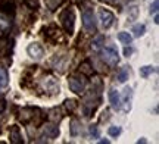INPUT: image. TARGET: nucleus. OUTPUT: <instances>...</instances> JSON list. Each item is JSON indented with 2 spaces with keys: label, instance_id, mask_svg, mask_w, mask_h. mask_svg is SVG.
Here are the masks:
<instances>
[{
  "label": "nucleus",
  "instance_id": "obj_1",
  "mask_svg": "<svg viewBox=\"0 0 159 144\" xmlns=\"http://www.w3.org/2000/svg\"><path fill=\"white\" fill-rule=\"evenodd\" d=\"M59 19H61V22H62V25H63V28H65V31H66L68 34H72V33H74V25H75V15H74V11H72L71 7L65 9V11L61 13Z\"/></svg>",
  "mask_w": 159,
  "mask_h": 144
},
{
  "label": "nucleus",
  "instance_id": "obj_2",
  "mask_svg": "<svg viewBox=\"0 0 159 144\" xmlns=\"http://www.w3.org/2000/svg\"><path fill=\"white\" fill-rule=\"evenodd\" d=\"M83 27L87 33H96V18H94V13H93V9L87 7L83 12Z\"/></svg>",
  "mask_w": 159,
  "mask_h": 144
},
{
  "label": "nucleus",
  "instance_id": "obj_3",
  "mask_svg": "<svg viewBox=\"0 0 159 144\" xmlns=\"http://www.w3.org/2000/svg\"><path fill=\"white\" fill-rule=\"evenodd\" d=\"M85 84H87V81H85V78L81 74L72 75V76L69 78V81H68L69 90H71V91H74V93H77V94H81V93L84 91Z\"/></svg>",
  "mask_w": 159,
  "mask_h": 144
},
{
  "label": "nucleus",
  "instance_id": "obj_4",
  "mask_svg": "<svg viewBox=\"0 0 159 144\" xmlns=\"http://www.w3.org/2000/svg\"><path fill=\"white\" fill-rule=\"evenodd\" d=\"M102 59L103 62L108 63L109 66H115L119 60L118 52L115 50L114 47H105V49H102Z\"/></svg>",
  "mask_w": 159,
  "mask_h": 144
},
{
  "label": "nucleus",
  "instance_id": "obj_5",
  "mask_svg": "<svg viewBox=\"0 0 159 144\" xmlns=\"http://www.w3.org/2000/svg\"><path fill=\"white\" fill-rule=\"evenodd\" d=\"M99 19H100V24L105 29L111 28L114 25V21H115V16L114 13L108 9H99Z\"/></svg>",
  "mask_w": 159,
  "mask_h": 144
},
{
  "label": "nucleus",
  "instance_id": "obj_6",
  "mask_svg": "<svg viewBox=\"0 0 159 144\" xmlns=\"http://www.w3.org/2000/svg\"><path fill=\"white\" fill-rule=\"evenodd\" d=\"M27 53H28L30 58H33L34 60H40V59L44 56V50H43V47L40 46L39 43H31V44H28Z\"/></svg>",
  "mask_w": 159,
  "mask_h": 144
},
{
  "label": "nucleus",
  "instance_id": "obj_7",
  "mask_svg": "<svg viewBox=\"0 0 159 144\" xmlns=\"http://www.w3.org/2000/svg\"><path fill=\"white\" fill-rule=\"evenodd\" d=\"M46 40L50 41V43H56L57 40H62V33H61V29L56 28L55 25H50L49 28L46 29Z\"/></svg>",
  "mask_w": 159,
  "mask_h": 144
},
{
  "label": "nucleus",
  "instance_id": "obj_8",
  "mask_svg": "<svg viewBox=\"0 0 159 144\" xmlns=\"http://www.w3.org/2000/svg\"><path fill=\"white\" fill-rule=\"evenodd\" d=\"M57 135H59V128L55 124H44L43 125V137L53 140L56 138Z\"/></svg>",
  "mask_w": 159,
  "mask_h": 144
},
{
  "label": "nucleus",
  "instance_id": "obj_9",
  "mask_svg": "<svg viewBox=\"0 0 159 144\" xmlns=\"http://www.w3.org/2000/svg\"><path fill=\"white\" fill-rule=\"evenodd\" d=\"M109 103H111V107L114 110L121 109V97H119V93L116 90L109 91Z\"/></svg>",
  "mask_w": 159,
  "mask_h": 144
},
{
  "label": "nucleus",
  "instance_id": "obj_10",
  "mask_svg": "<svg viewBox=\"0 0 159 144\" xmlns=\"http://www.w3.org/2000/svg\"><path fill=\"white\" fill-rule=\"evenodd\" d=\"M9 141L12 144H21L22 143V135H21V131H19V127L13 125L9 131Z\"/></svg>",
  "mask_w": 159,
  "mask_h": 144
},
{
  "label": "nucleus",
  "instance_id": "obj_11",
  "mask_svg": "<svg viewBox=\"0 0 159 144\" xmlns=\"http://www.w3.org/2000/svg\"><path fill=\"white\" fill-rule=\"evenodd\" d=\"M11 18L6 16L5 13H0V33L2 34H7L9 29H11Z\"/></svg>",
  "mask_w": 159,
  "mask_h": 144
},
{
  "label": "nucleus",
  "instance_id": "obj_12",
  "mask_svg": "<svg viewBox=\"0 0 159 144\" xmlns=\"http://www.w3.org/2000/svg\"><path fill=\"white\" fill-rule=\"evenodd\" d=\"M131 97H133V90L130 87H127L124 90V100H121V103H124L125 112H128L131 109Z\"/></svg>",
  "mask_w": 159,
  "mask_h": 144
},
{
  "label": "nucleus",
  "instance_id": "obj_13",
  "mask_svg": "<svg viewBox=\"0 0 159 144\" xmlns=\"http://www.w3.org/2000/svg\"><path fill=\"white\" fill-rule=\"evenodd\" d=\"M7 85H9V76H7V72H6L5 68H0V91L5 90Z\"/></svg>",
  "mask_w": 159,
  "mask_h": 144
},
{
  "label": "nucleus",
  "instance_id": "obj_14",
  "mask_svg": "<svg viewBox=\"0 0 159 144\" xmlns=\"http://www.w3.org/2000/svg\"><path fill=\"white\" fill-rule=\"evenodd\" d=\"M103 44H105V37H103V35H97L96 38L91 41V49L99 52V50L103 49Z\"/></svg>",
  "mask_w": 159,
  "mask_h": 144
},
{
  "label": "nucleus",
  "instance_id": "obj_15",
  "mask_svg": "<svg viewBox=\"0 0 159 144\" xmlns=\"http://www.w3.org/2000/svg\"><path fill=\"white\" fill-rule=\"evenodd\" d=\"M66 63H68V58H66L65 55H62V56H56L55 60H53V65L56 66V69L57 68H59V69H65Z\"/></svg>",
  "mask_w": 159,
  "mask_h": 144
},
{
  "label": "nucleus",
  "instance_id": "obj_16",
  "mask_svg": "<svg viewBox=\"0 0 159 144\" xmlns=\"http://www.w3.org/2000/svg\"><path fill=\"white\" fill-rule=\"evenodd\" d=\"M80 72H81L83 75H89V76H90V75H93L94 71H93V68H91L90 62L85 60V62H83V63L80 65Z\"/></svg>",
  "mask_w": 159,
  "mask_h": 144
},
{
  "label": "nucleus",
  "instance_id": "obj_17",
  "mask_svg": "<svg viewBox=\"0 0 159 144\" xmlns=\"http://www.w3.org/2000/svg\"><path fill=\"white\" fill-rule=\"evenodd\" d=\"M128 75H130V71H128V66H124V68H121L118 71V74H116V80L119 82H125V81L128 80Z\"/></svg>",
  "mask_w": 159,
  "mask_h": 144
},
{
  "label": "nucleus",
  "instance_id": "obj_18",
  "mask_svg": "<svg viewBox=\"0 0 159 144\" xmlns=\"http://www.w3.org/2000/svg\"><path fill=\"white\" fill-rule=\"evenodd\" d=\"M80 129H81V127H80V122L77 121V119H72L71 121V124H69V134L72 135V137H77L80 134Z\"/></svg>",
  "mask_w": 159,
  "mask_h": 144
},
{
  "label": "nucleus",
  "instance_id": "obj_19",
  "mask_svg": "<svg viewBox=\"0 0 159 144\" xmlns=\"http://www.w3.org/2000/svg\"><path fill=\"white\" fill-rule=\"evenodd\" d=\"M127 16H128V21L133 22V21H136L137 16H139V7L136 5H133L128 7V11H127Z\"/></svg>",
  "mask_w": 159,
  "mask_h": 144
},
{
  "label": "nucleus",
  "instance_id": "obj_20",
  "mask_svg": "<svg viewBox=\"0 0 159 144\" xmlns=\"http://www.w3.org/2000/svg\"><path fill=\"white\" fill-rule=\"evenodd\" d=\"M144 33H146V25H144V24H136V25L133 27V34H134V37H142Z\"/></svg>",
  "mask_w": 159,
  "mask_h": 144
},
{
  "label": "nucleus",
  "instance_id": "obj_21",
  "mask_svg": "<svg viewBox=\"0 0 159 144\" xmlns=\"http://www.w3.org/2000/svg\"><path fill=\"white\" fill-rule=\"evenodd\" d=\"M155 71H156V68H155V66H150V65L142 66V68H140V76H143V78H148L149 75H152Z\"/></svg>",
  "mask_w": 159,
  "mask_h": 144
},
{
  "label": "nucleus",
  "instance_id": "obj_22",
  "mask_svg": "<svg viewBox=\"0 0 159 144\" xmlns=\"http://www.w3.org/2000/svg\"><path fill=\"white\" fill-rule=\"evenodd\" d=\"M118 40L122 43V44H125V46H130L131 41H133V37H131L128 33H119L118 34Z\"/></svg>",
  "mask_w": 159,
  "mask_h": 144
},
{
  "label": "nucleus",
  "instance_id": "obj_23",
  "mask_svg": "<svg viewBox=\"0 0 159 144\" xmlns=\"http://www.w3.org/2000/svg\"><path fill=\"white\" fill-rule=\"evenodd\" d=\"M62 2L63 0H46V5L50 11H55V9H57V6L62 5Z\"/></svg>",
  "mask_w": 159,
  "mask_h": 144
},
{
  "label": "nucleus",
  "instance_id": "obj_24",
  "mask_svg": "<svg viewBox=\"0 0 159 144\" xmlns=\"http://www.w3.org/2000/svg\"><path fill=\"white\" fill-rule=\"evenodd\" d=\"M108 134L111 137H118L119 134H121V127H109Z\"/></svg>",
  "mask_w": 159,
  "mask_h": 144
},
{
  "label": "nucleus",
  "instance_id": "obj_25",
  "mask_svg": "<svg viewBox=\"0 0 159 144\" xmlns=\"http://www.w3.org/2000/svg\"><path fill=\"white\" fill-rule=\"evenodd\" d=\"M89 131H90L93 138H99V128H97V125H90Z\"/></svg>",
  "mask_w": 159,
  "mask_h": 144
},
{
  "label": "nucleus",
  "instance_id": "obj_26",
  "mask_svg": "<svg viewBox=\"0 0 159 144\" xmlns=\"http://www.w3.org/2000/svg\"><path fill=\"white\" fill-rule=\"evenodd\" d=\"M65 107L72 112V110L77 107V102H75V100H66V102H65Z\"/></svg>",
  "mask_w": 159,
  "mask_h": 144
},
{
  "label": "nucleus",
  "instance_id": "obj_27",
  "mask_svg": "<svg viewBox=\"0 0 159 144\" xmlns=\"http://www.w3.org/2000/svg\"><path fill=\"white\" fill-rule=\"evenodd\" d=\"M159 9V0H153V3L150 5V13H156Z\"/></svg>",
  "mask_w": 159,
  "mask_h": 144
},
{
  "label": "nucleus",
  "instance_id": "obj_28",
  "mask_svg": "<svg viewBox=\"0 0 159 144\" xmlns=\"http://www.w3.org/2000/svg\"><path fill=\"white\" fill-rule=\"evenodd\" d=\"M133 52H134V50H133V49H131L130 46L125 47V49H124V55H125V56H130V55H131Z\"/></svg>",
  "mask_w": 159,
  "mask_h": 144
},
{
  "label": "nucleus",
  "instance_id": "obj_29",
  "mask_svg": "<svg viewBox=\"0 0 159 144\" xmlns=\"http://www.w3.org/2000/svg\"><path fill=\"white\" fill-rule=\"evenodd\" d=\"M153 22L155 24H159V16H158V12L155 13V18H153Z\"/></svg>",
  "mask_w": 159,
  "mask_h": 144
},
{
  "label": "nucleus",
  "instance_id": "obj_30",
  "mask_svg": "<svg viewBox=\"0 0 159 144\" xmlns=\"http://www.w3.org/2000/svg\"><path fill=\"white\" fill-rule=\"evenodd\" d=\"M137 143L140 144V143H148V141H146V140H144V138H140V140H139V141H137Z\"/></svg>",
  "mask_w": 159,
  "mask_h": 144
},
{
  "label": "nucleus",
  "instance_id": "obj_31",
  "mask_svg": "<svg viewBox=\"0 0 159 144\" xmlns=\"http://www.w3.org/2000/svg\"><path fill=\"white\" fill-rule=\"evenodd\" d=\"M100 143H102V144H109V140H102Z\"/></svg>",
  "mask_w": 159,
  "mask_h": 144
},
{
  "label": "nucleus",
  "instance_id": "obj_32",
  "mask_svg": "<svg viewBox=\"0 0 159 144\" xmlns=\"http://www.w3.org/2000/svg\"><path fill=\"white\" fill-rule=\"evenodd\" d=\"M105 2H108V3H114V2H116V0H105Z\"/></svg>",
  "mask_w": 159,
  "mask_h": 144
},
{
  "label": "nucleus",
  "instance_id": "obj_33",
  "mask_svg": "<svg viewBox=\"0 0 159 144\" xmlns=\"http://www.w3.org/2000/svg\"><path fill=\"white\" fill-rule=\"evenodd\" d=\"M77 2H78V3H81V2H83V0H77Z\"/></svg>",
  "mask_w": 159,
  "mask_h": 144
}]
</instances>
